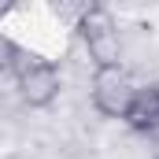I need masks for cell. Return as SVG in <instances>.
<instances>
[{
	"label": "cell",
	"mask_w": 159,
	"mask_h": 159,
	"mask_svg": "<svg viewBox=\"0 0 159 159\" xmlns=\"http://www.w3.org/2000/svg\"><path fill=\"white\" fill-rule=\"evenodd\" d=\"M74 30H78L93 67H119L122 63V34H119V22H115V15L107 7L85 4V11L78 15Z\"/></svg>",
	"instance_id": "6da1fadb"
},
{
	"label": "cell",
	"mask_w": 159,
	"mask_h": 159,
	"mask_svg": "<svg viewBox=\"0 0 159 159\" xmlns=\"http://www.w3.org/2000/svg\"><path fill=\"white\" fill-rule=\"evenodd\" d=\"M15 89L22 96L26 107L34 111H44L59 100V89H63V74L52 59H41L34 52H22L19 59V70H15Z\"/></svg>",
	"instance_id": "7a4b0ae2"
},
{
	"label": "cell",
	"mask_w": 159,
	"mask_h": 159,
	"mask_svg": "<svg viewBox=\"0 0 159 159\" xmlns=\"http://www.w3.org/2000/svg\"><path fill=\"white\" fill-rule=\"evenodd\" d=\"M133 93H137L133 74H129L122 63L119 67H96V70H93V89H89V96H93L96 115H104V119H122L126 107H129V100H133Z\"/></svg>",
	"instance_id": "3957f363"
},
{
	"label": "cell",
	"mask_w": 159,
	"mask_h": 159,
	"mask_svg": "<svg viewBox=\"0 0 159 159\" xmlns=\"http://www.w3.org/2000/svg\"><path fill=\"white\" fill-rule=\"evenodd\" d=\"M122 122H126L133 133H144V137L159 133V81L141 85V89L133 93V100H129Z\"/></svg>",
	"instance_id": "277c9868"
},
{
	"label": "cell",
	"mask_w": 159,
	"mask_h": 159,
	"mask_svg": "<svg viewBox=\"0 0 159 159\" xmlns=\"http://www.w3.org/2000/svg\"><path fill=\"white\" fill-rule=\"evenodd\" d=\"M22 52H26V48H19L11 37L0 34V81H11V85H15V70H19Z\"/></svg>",
	"instance_id": "5b68a950"
},
{
	"label": "cell",
	"mask_w": 159,
	"mask_h": 159,
	"mask_svg": "<svg viewBox=\"0 0 159 159\" xmlns=\"http://www.w3.org/2000/svg\"><path fill=\"white\" fill-rule=\"evenodd\" d=\"M156 159H159V156H156Z\"/></svg>",
	"instance_id": "8992f818"
}]
</instances>
